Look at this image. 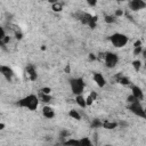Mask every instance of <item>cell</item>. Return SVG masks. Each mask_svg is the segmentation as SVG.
I'll list each match as a JSON object with an SVG mask.
<instances>
[{
	"label": "cell",
	"mask_w": 146,
	"mask_h": 146,
	"mask_svg": "<svg viewBox=\"0 0 146 146\" xmlns=\"http://www.w3.org/2000/svg\"><path fill=\"white\" fill-rule=\"evenodd\" d=\"M16 105L19 107H23V108H27L29 111H35L39 106V98L36 95L30 94V95L21 98L16 103Z\"/></svg>",
	"instance_id": "1"
},
{
	"label": "cell",
	"mask_w": 146,
	"mask_h": 146,
	"mask_svg": "<svg viewBox=\"0 0 146 146\" xmlns=\"http://www.w3.org/2000/svg\"><path fill=\"white\" fill-rule=\"evenodd\" d=\"M70 87L73 95H81L83 94L86 83L82 78H73V79H70Z\"/></svg>",
	"instance_id": "2"
},
{
	"label": "cell",
	"mask_w": 146,
	"mask_h": 146,
	"mask_svg": "<svg viewBox=\"0 0 146 146\" xmlns=\"http://www.w3.org/2000/svg\"><path fill=\"white\" fill-rule=\"evenodd\" d=\"M110 41H111V43L115 48H123L128 43L129 39H128V36L125 34L120 33V32H116V33H113L110 36Z\"/></svg>",
	"instance_id": "3"
},
{
	"label": "cell",
	"mask_w": 146,
	"mask_h": 146,
	"mask_svg": "<svg viewBox=\"0 0 146 146\" xmlns=\"http://www.w3.org/2000/svg\"><path fill=\"white\" fill-rule=\"evenodd\" d=\"M129 111L132 113V114H135V115H137V116H139V117H145L146 116V113H145V110H144V106L141 105V102L140 100H136V102H132V103H129Z\"/></svg>",
	"instance_id": "4"
},
{
	"label": "cell",
	"mask_w": 146,
	"mask_h": 146,
	"mask_svg": "<svg viewBox=\"0 0 146 146\" xmlns=\"http://www.w3.org/2000/svg\"><path fill=\"white\" fill-rule=\"evenodd\" d=\"M104 63H105L106 67L113 68L119 63V56L115 52H106L104 56Z\"/></svg>",
	"instance_id": "5"
},
{
	"label": "cell",
	"mask_w": 146,
	"mask_h": 146,
	"mask_svg": "<svg viewBox=\"0 0 146 146\" xmlns=\"http://www.w3.org/2000/svg\"><path fill=\"white\" fill-rule=\"evenodd\" d=\"M79 19H80V21H81L83 24H86V25L90 26L91 29H95V27H96V24H97V18H96L95 16L90 15V14L82 13V14L80 15Z\"/></svg>",
	"instance_id": "6"
},
{
	"label": "cell",
	"mask_w": 146,
	"mask_h": 146,
	"mask_svg": "<svg viewBox=\"0 0 146 146\" xmlns=\"http://www.w3.org/2000/svg\"><path fill=\"white\" fill-rule=\"evenodd\" d=\"M0 74H1L6 80H8V81H11L13 78H14V75H15L13 68L9 67L8 65H0Z\"/></svg>",
	"instance_id": "7"
},
{
	"label": "cell",
	"mask_w": 146,
	"mask_h": 146,
	"mask_svg": "<svg viewBox=\"0 0 146 146\" xmlns=\"http://www.w3.org/2000/svg\"><path fill=\"white\" fill-rule=\"evenodd\" d=\"M129 7L132 11H139L146 7L145 0H131L129 2Z\"/></svg>",
	"instance_id": "8"
},
{
	"label": "cell",
	"mask_w": 146,
	"mask_h": 146,
	"mask_svg": "<svg viewBox=\"0 0 146 146\" xmlns=\"http://www.w3.org/2000/svg\"><path fill=\"white\" fill-rule=\"evenodd\" d=\"M92 79H94L95 83H96L99 88H104V87L106 86V79L104 78V75H103L102 73L95 72V73L92 74Z\"/></svg>",
	"instance_id": "9"
},
{
	"label": "cell",
	"mask_w": 146,
	"mask_h": 146,
	"mask_svg": "<svg viewBox=\"0 0 146 146\" xmlns=\"http://www.w3.org/2000/svg\"><path fill=\"white\" fill-rule=\"evenodd\" d=\"M25 73L27 75V78L31 80V81H35L38 79V73H36V70L34 67V65L32 64H29L25 68Z\"/></svg>",
	"instance_id": "10"
},
{
	"label": "cell",
	"mask_w": 146,
	"mask_h": 146,
	"mask_svg": "<svg viewBox=\"0 0 146 146\" xmlns=\"http://www.w3.org/2000/svg\"><path fill=\"white\" fill-rule=\"evenodd\" d=\"M131 95L133 97H136L140 102L144 99V92H143L141 88L138 87V86H136V84H131Z\"/></svg>",
	"instance_id": "11"
},
{
	"label": "cell",
	"mask_w": 146,
	"mask_h": 146,
	"mask_svg": "<svg viewBox=\"0 0 146 146\" xmlns=\"http://www.w3.org/2000/svg\"><path fill=\"white\" fill-rule=\"evenodd\" d=\"M115 80H116V81H117L120 84H123V86H130V84H131L130 79H129L128 76L123 75L122 73L116 74V75H115Z\"/></svg>",
	"instance_id": "12"
},
{
	"label": "cell",
	"mask_w": 146,
	"mask_h": 146,
	"mask_svg": "<svg viewBox=\"0 0 146 146\" xmlns=\"http://www.w3.org/2000/svg\"><path fill=\"white\" fill-rule=\"evenodd\" d=\"M42 115L46 119H52L55 116V111L50 106H44V107H42Z\"/></svg>",
	"instance_id": "13"
},
{
	"label": "cell",
	"mask_w": 146,
	"mask_h": 146,
	"mask_svg": "<svg viewBox=\"0 0 146 146\" xmlns=\"http://www.w3.org/2000/svg\"><path fill=\"white\" fill-rule=\"evenodd\" d=\"M117 125H119V123H117V122H114V121H104V122L102 123V127H103L104 129H106V130H113V129H115Z\"/></svg>",
	"instance_id": "14"
},
{
	"label": "cell",
	"mask_w": 146,
	"mask_h": 146,
	"mask_svg": "<svg viewBox=\"0 0 146 146\" xmlns=\"http://www.w3.org/2000/svg\"><path fill=\"white\" fill-rule=\"evenodd\" d=\"M75 103H76L80 107H82V108L87 107V104H86V97H83L82 94H81V95H75Z\"/></svg>",
	"instance_id": "15"
},
{
	"label": "cell",
	"mask_w": 146,
	"mask_h": 146,
	"mask_svg": "<svg viewBox=\"0 0 146 146\" xmlns=\"http://www.w3.org/2000/svg\"><path fill=\"white\" fill-rule=\"evenodd\" d=\"M96 97H97V94L96 92H91L88 97H86V104H87V106H90L94 103V100L96 99Z\"/></svg>",
	"instance_id": "16"
},
{
	"label": "cell",
	"mask_w": 146,
	"mask_h": 146,
	"mask_svg": "<svg viewBox=\"0 0 146 146\" xmlns=\"http://www.w3.org/2000/svg\"><path fill=\"white\" fill-rule=\"evenodd\" d=\"M68 115H70V117H72V119H74V120H81V114L76 111V110H70V112H68Z\"/></svg>",
	"instance_id": "17"
},
{
	"label": "cell",
	"mask_w": 146,
	"mask_h": 146,
	"mask_svg": "<svg viewBox=\"0 0 146 146\" xmlns=\"http://www.w3.org/2000/svg\"><path fill=\"white\" fill-rule=\"evenodd\" d=\"M63 144H65V145H75V146H80L79 139H72V138L63 140Z\"/></svg>",
	"instance_id": "18"
},
{
	"label": "cell",
	"mask_w": 146,
	"mask_h": 146,
	"mask_svg": "<svg viewBox=\"0 0 146 146\" xmlns=\"http://www.w3.org/2000/svg\"><path fill=\"white\" fill-rule=\"evenodd\" d=\"M79 141H80V146H91L92 145V141L88 137H83L82 139H79Z\"/></svg>",
	"instance_id": "19"
},
{
	"label": "cell",
	"mask_w": 146,
	"mask_h": 146,
	"mask_svg": "<svg viewBox=\"0 0 146 146\" xmlns=\"http://www.w3.org/2000/svg\"><path fill=\"white\" fill-rule=\"evenodd\" d=\"M141 60H139V59H135L133 62H132V66H133V70L136 71V72H139L140 71V68H141Z\"/></svg>",
	"instance_id": "20"
},
{
	"label": "cell",
	"mask_w": 146,
	"mask_h": 146,
	"mask_svg": "<svg viewBox=\"0 0 146 146\" xmlns=\"http://www.w3.org/2000/svg\"><path fill=\"white\" fill-rule=\"evenodd\" d=\"M102 121L99 120V119H94L92 121H91V128H94V129H97V128H100L102 127Z\"/></svg>",
	"instance_id": "21"
},
{
	"label": "cell",
	"mask_w": 146,
	"mask_h": 146,
	"mask_svg": "<svg viewBox=\"0 0 146 146\" xmlns=\"http://www.w3.org/2000/svg\"><path fill=\"white\" fill-rule=\"evenodd\" d=\"M105 22L108 23V24H113L116 22V17L114 15H106L105 16Z\"/></svg>",
	"instance_id": "22"
},
{
	"label": "cell",
	"mask_w": 146,
	"mask_h": 146,
	"mask_svg": "<svg viewBox=\"0 0 146 146\" xmlns=\"http://www.w3.org/2000/svg\"><path fill=\"white\" fill-rule=\"evenodd\" d=\"M51 8H52L54 11L58 13V11H60V10L63 9V6H62V3H59V1H58V2H56V3H54V5H51Z\"/></svg>",
	"instance_id": "23"
},
{
	"label": "cell",
	"mask_w": 146,
	"mask_h": 146,
	"mask_svg": "<svg viewBox=\"0 0 146 146\" xmlns=\"http://www.w3.org/2000/svg\"><path fill=\"white\" fill-rule=\"evenodd\" d=\"M41 100L43 102V103H49L50 100H51V96H50V94H41Z\"/></svg>",
	"instance_id": "24"
},
{
	"label": "cell",
	"mask_w": 146,
	"mask_h": 146,
	"mask_svg": "<svg viewBox=\"0 0 146 146\" xmlns=\"http://www.w3.org/2000/svg\"><path fill=\"white\" fill-rule=\"evenodd\" d=\"M5 36H6V32H5L3 27L0 25V46H2V47H5L3 46V39H5Z\"/></svg>",
	"instance_id": "25"
},
{
	"label": "cell",
	"mask_w": 146,
	"mask_h": 146,
	"mask_svg": "<svg viewBox=\"0 0 146 146\" xmlns=\"http://www.w3.org/2000/svg\"><path fill=\"white\" fill-rule=\"evenodd\" d=\"M143 51H144V48H143V46H138V47H135V48H133V55H135V56H138V55H140Z\"/></svg>",
	"instance_id": "26"
},
{
	"label": "cell",
	"mask_w": 146,
	"mask_h": 146,
	"mask_svg": "<svg viewBox=\"0 0 146 146\" xmlns=\"http://www.w3.org/2000/svg\"><path fill=\"white\" fill-rule=\"evenodd\" d=\"M70 136V132L67 131V130H65V129H63V130H60L59 131V137L63 139L64 138V140H65V138H67Z\"/></svg>",
	"instance_id": "27"
},
{
	"label": "cell",
	"mask_w": 146,
	"mask_h": 146,
	"mask_svg": "<svg viewBox=\"0 0 146 146\" xmlns=\"http://www.w3.org/2000/svg\"><path fill=\"white\" fill-rule=\"evenodd\" d=\"M40 91H41V94H50L51 89L49 87H43V88L40 89Z\"/></svg>",
	"instance_id": "28"
},
{
	"label": "cell",
	"mask_w": 146,
	"mask_h": 146,
	"mask_svg": "<svg viewBox=\"0 0 146 146\" xmlns=\"http://www.w3.org/2000/svg\"><path fill=\"white\" fill-rule=\"evenodd\" d=\"M87 1V3L89 5V6H91V7H95L96 5H97V2H98V0H86Z\"/></svg>",
	"instance_id": "29"
},
{
	"label": "cell",
	"mask_w": 146,
	"mask_h": 146,
	"mask_svg": "<svg viewBox=\"0 0 146 146\" xmlns=\"http://www.w3.org/2000/svg\"><path fill=\"white\" fill-rule=\"evenodd\" d=\"M123 15V10L122 9H117L115 13H114V16L117 18V17H120V16H122Z\"/></svg>",
	"instance_id": "30"
},
{
	"label": "cell",
	"mask_w": 146,
	"mask_h": 146,
	"mask_svg": "<svg viewBox=\"0 0 146 146\" xmlns=\"http://www.w3.org/2000/svg\"><path fill=\"white\" fill-rule=\"evenodd\" d=\"M127 100H128V103H132V102H136V100H138V99H137L136 97H133L132 95H130V96H128Z\"/></svg>",
	"instance_id": "31"
},
{
	"label": "cell",
	"mask_w": 146,
	"mask_h": 146,
	"mask_svg": "<svg viewBox=\"0 0 146 146\" xmlns=\"http://www.w3.org/2000/svg\"><path fill=\"white\" fill-rule=\"evenodd\" d=\"M138 46H143V44H141V41H140V40H137V41H136V42L133 43V47H138Z\"/></svg>",
	"instance_id": "32"
},
{
	"label": "cell",
	"mask_w": 146,
	"mask_h": 146,
	"mask_svg": "<svg viewBox=\"0 0 146 146\" xmlns=\"http://www.w3.org/2000/svg\"><path fill=\"white\" fill-rule=\"evenodd\" d=\"M15 35H16V38H17V39H22V33H21V32H19V33H18V32H16V33H15Z\"/></svg>",
	"instance_id": "33"
},
{
	"label": "cell",
	"mask_w": 146,
	"mask_h": 146,
	"mask_svg": "<svg viewBox=\"0 0 146 146\" xmlns=\"http://www.w3.org/2000/svg\"><path fill=\"white\" fill-rule=\"evenodd\" d=\"M89 59H91V60H95V59H96V56H95L94 54H90V55H89Z\"/></svg>",
	"instance_id": "34"
},
{
	"label": "cell",
	"mask_w": 146,
	"mask_h": 146,
	"mask_svg": "<svg viewBox=\"0 0 146 146\" xmlns=\"http://www.w3.org/2000/svg\"><path fill=\"white\" fill-rule=\"evenodd\" d=\"M59 0H48V2L49 3H51V5H54V3H56V2H58Z\"/></svg>",
	"instance_id": "35"
},
{
	"label": "cell",
	"mask_w": 146,
	"mask_h": 146,
	"mask_svg": "<svg viewBox=\"0 0 146 146\" xmlns=\"http://www.w3.org/2000/svg\"><path fill=\"white\" fill-rule=\"evenodd\" d=\"M5 127H6V125H5V123L0 122V130H3V129H5Z\"/></svg>",
	"instance_id": "36"
},
{
	"label": "cell",
	"mask_w": 146,
	"mask_h": 146,
	"mask_svg": "<svg viewBox=\"0 0 146 146\" xmlns=\"http://www.w3.org/2000/svg\"><path fill=\"white\" fill-rule=\"evenodd\" d=\"M65 71H66V72H70V65H67V66H66V68H65Z\"/></svg>",
	"instance_id": "37"
},
{
	"label": "cell",
	"mask_w": 146,
	"mask_h": 146,
	"mask_svg": "<svg viewBox=\"0 0 146 146\" xmlns=\"http://www.w3.org/2000/svg\"><path fill=\"white\" fill-rule=\"evenodd\" d=\"M116 1H124V0H116Z\"/></svg>",
	"instance_id": "38"
},
{
	"label": "cell",
	"mask_w": 146,
	"mask_h": 146,
	"mask_svg": "<svg viewBox=\"0 0 146 146\" xmlns=\"http://www.w3.org/2000/svg\"><path fill=\"white\" fill-rule=\"evenodd\" d=\"M0 120H1V116H0Z\"/></svg>",
	"instance_id": "39"
}]
</instances>
